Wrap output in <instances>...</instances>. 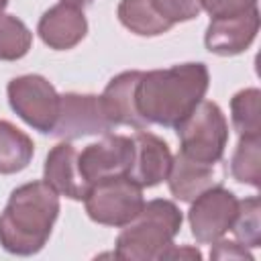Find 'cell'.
Instances as JSON below:
<instances>
[{
    "label": "cell",
    "instance_id": "cell-9",
    "mask_svg": "<svg viewBox=\"0 0 261 261\" xmlns=\"http://www.w3.org/2000/svg\"><path fill=\"white\" fill-rule=\"evenodd\" d=\"M133 161V139L124 135H104L98 143L88 145L82 153H77V163L84 179L96 184L98 179L110 175L128 173Z\"/></svg>",
    "mask_w": 261,
    "mask_h": 261
},
{
    "label": "cell",
    "instance_id": "cell-7",
    "mask_svg": "<svg viewBox=\"0 0 261 261\" xmlns=\"http://www.w3.org/2000/svg\"><path fill=\"white\" fill-rule=\"evenodd\" d=\"M102 98L94 94H63L59 96L57 120L51 135L61 139H80L86 135H106L112 130Z\"/></svg>",
    "mask_w": 261,
    "mask_h": 261
},
{
    "label": "cell",
    "instance_id": "cell-26",
    "mask_svg": "<svg viewBox=\"0 0 261 261\" xmlns=\"http://www.w3.org/2000/svg\"><path fill=\"white\" fill-rule=\"evenodd\" d=\"M63 4H71V6H75V8H82V6H86V4H90L92 0H61Z\"/></svg>",
    "mask_w": 261,
    "mask_h": 261
},
{
    "label": "cell",
    "instance_id": "cell-15",
    "mask_svg": "<svg viewBox=\"0 0 261 261\" xmlns=\"http://www.w3.org/2000/svg\"><path fill=\"white\" fill-rule=\"evenodd\" d=\"M167 181H169V192L177 200L192 202L194 198H198L202 192H206L216 184V169L210 163H200L186 157L184 153H177L171 161Z\"/></svg>",
    "mask_w": 261,
    "mask_h": 261
},
{
    "label": "cell",
    "instance_id": "cell-4",
    "mask_svg": "<svg viewBox=\"0 0 261 261\" xmlns=\"http://www.w3.org/2000/svg\"><path fill=\"white\" fill-rule=\"evenodd\" d=\"M175 128L181 143L179 153L200 163H220L228 141V124L214 102L200 100Z\"/></svg>",
    "mask_w": 261,
    "mask_h": 261
},
{
    "label": "cell",
    "instance_id": "cell-24",
    "mask_svg": "<svg viewBox=\"0 0 261 261\" xmlns=\"http://www.w3.org/2000/svg\"><path fill=\"white\" fill-rule=\"evenodd\" d=\"M212 245H214V249L210 251V259H247V261H253V255L241 243L218 239Z\"/></svg>",
    "mask_w": 261,
    "mask_h": 261
},
{
    "label": "cell",
    "instance_id": "cell-25",
    "mask_svg": "<svg viewBox=\"0 0 261 261\" xmlns=\"http://www.w3.org/2000/svg\"><path fill=\"white\" fill-rule=\"evenodd\" d=\"M200 251L198 249H192V247H175L173 243L165 249V253L161 255V261L163 259H200Z\"/></svg>",
    "mask_w": 261,
    "mask_h": 261
},
{
    "label": "cell",
    "instance_id": "cell-13",
    "mask_svg": "<svg viewBox=\"0 0 261 261\" xmlns=\"http://www.w3.org/2000/svg\"><path fill=\"white\" fill-rule=\"evenodd\" d=\"M37 31L45 45H49L51 49L63 51V49L75 47L86 37L88 22H86L82 8L61 2L53 8H49L41 16Z\"/></svg>",
    "mask_w": 261,
    "mask_h": 261
},
{
    "label": "cell",
    "instance_id": "cell-20",
    "mask_svg": "<svg viewBox=\"0 0 261 261\" xmlns=\"http://www.w3.org/2000/svg\"><path fill=\"white\" fill-rule=\"evenodd\" d=\"M33 35L27 24L10 14L0 12V59L2 61H16L24 57L31 49Z\"/></svg>",
    "mask_w": 261,
    "mask_h": 261
},
{
    "label": "cell",
    "instance_id": "cell-12",
    "mask_svg": "<svg viewBox=\"0 0 261 261\" xmlns=\"http://www.w3.org/2000/svg\"><path fill=\"white\" fill-rule=\"evenodd\" d=\"M45 181L61 196L84 200L90 184L84 179L77 163V151L71 143L55 145L45 159Z\"/></svg>",
    "mask_w": 261,
    "mask_h": 261
},
{
    "label": "cell",
    "instance_id": "cell-2",
    "mask_svg": "<svg viewBox=\"0 0 261 261\" xmlns=\"http://www.w3.org/2000/svg\"><path fill=\"white\" fill-rule=\"evenodd\" d=\"M59 214V196L47 181L16 188L0 214V245L14 255L39 253Z\"/></svg>",
    "mask_w": 261,
    "mask_h": 261
},
{
    "label": "cell",
    "instance_id": "cell-21",
    "mask_svg": "<svg viewBox=\"0 0 261 261\" xmlns=\"http://www.w3.org/2000/svg\"><path fill=\"white\" fill-rule=\"evenodd\" d=\"M261 204L259 198H247L239 202L237 216L232 220L230 230L243 247H259L261 245Z\"/></svg>",
    "mask_w": 261,
    "mask_h": 261
},
{
    "label": "cell",
    "instance_id": "cell-5",
    "mask_svg": "<svg viewBox=\"0 0 261 261\" xmlns=\"http://www.w3.org/2000/svg\"><path fill=\"white\" fill-rule=\"evenodd\" d=\"M84 202L88 216L94 222L106 226L128 224L145 204L143 188L126 173L98 179L88 190Z\"/></svg>",
    "mask_w": 261,
    "mask_h": 261
},
{
    "label": "cell",
    "instance_id": "cell-1",
    "mask_svg": "<svg viewBox=\"0 0 261 261\" xmlns=\"http://www.w3.org/2000/svg\"><path fill=\"white\" fill-rule=\"evenodd\" d=\"M204 63H181L167 69L143 71L137 86V106L147 122L177 126L208 90Z\"/></svg>",
    "mask_w": 261,
    "mask_h": 261
},
{
    "label": "cell",
    "instance_id": "cell-17",
    "mask_svg": "<svg viewBox=\"0 0 261 261\" xmlns=\"http://www.w3.org/2000/svg\"><path fill=\"white\" fill-rule=\"evenodd\" d=\"M33 153L35 145L31 137L8 120H0V173L22 171L31 163Z\"/></svg>",
    "mask_w": 261,
    "mask_h": 261
},
{
    "label": "cell",
    "instance_id": "cell-22",
    "mask_svg": "<svg viewBox=\"0 0 261 261\" xmlns=\"http://www.w3.org/2000/svg\"><path fill=\"white\" fill-rule=\"evenodd\" d=\"M151 2L157 8V12L163 18H167L171 24L184 22V20H192L202 10V2L200 0H151Z\"/></svg>",
    "mask_w": 261,
    "mask_h": 261
},
{
    "label": "cell",
    "instance_id": "cell-27",
    "mask_svg": "<svg viewBox=\"0 0 261 261\" xmlns=\"http://www.w3.org/2000/svg\"><path fill=\"white\" fill-rule=\"evenodd\" d=\"M6 4H8V0H0V12L4 10V6H6Z\"/></svg>",
    "mask_w": 261,
    "mask_h": 261
},
{
    "label": "cell",
    "instance_id": "cell-10",
    "mask_svg": "<svg viewBox=\"0 0 261 261\" xmlns=\"http://www.w3.org/2000/svg\"><path fill=\"white\" fill-rule=\"evenodd\" d=\"M259 31V10L257 6L232 14L214 16L206 29V49L216 55H237L245 51L257 37Z\"/></svg>",
    "mask_w": 261,
    "mask_h": 261
},
{
    "label": "cell",
    "instance_id": "cell-16",
    "mask_svg": "<svg viewBox=\"0 0 261 261\" xmlns=\"http://www.w3.org/2000/svg\"><path fill=\"white\" fill-rule=\"evenodd\" d=\"M118 18L130 33L141 37H155L173 27L157 12L151 0H122L118 4Z\"/></svg>",
    "mask_w": 261,
    "mask_h": 261
},
{
    "label": "cell",
    "instance_id": "cell-14",
    "mask_svg": "<svg viewBox=\"0 0 261 261\" xmlns=\"http://www.w3.org/2000/svg\"><path fill=\"white\" fill-rule=\"evenodd\" d=\"M141 75L143 71H122L110 80L104 94L100 96L112 124H126L135 128H145L149 124L137 106V86Z\"/></svg>",
    "mask_w": 261,
    "mask_h": 261
},
{
    "label": "cell",
    "instance_id": "cell-8",
    "mask_svg": "<svg viewBox=\"0 0 261 261\" xmlns=\"http://www.w3.org/2000/svg\"><path fill=\"white\" fill-rule=\"evenodd\" d=\"M239 200L230 190H224L220 186H212L206 192H202L198 198L192 200L190 208V226L192 234L198 243H214L222 239L237 216Z\"/></svg>",
    "mask_w": 261,
    "mask_h": 261
},
{
    "label": "cell",
    "instance_id": "cell-19",
    "mask_svg": "<svg viewBox=\"0 0 261 261\" xmlns=\"http://www.w3.org/2000/svg\"><path fill=\"white\" fill-rule=\"evenodd\" d=\"M230 173L237 181L253 188L261 186V139L241 137L230 161Z\"/></svg>",
    "mask_w": 261,
    "mask_h": 261
},
{
    "label": "cell",
    "instance_id": "cell-6",
    "mask_svg": "<svg viewBox=\"0 0 261 261\" xmlns=\"http://www.w3.org/2000/svg\"><path fill=\"white\" fill-rule=\"evenodd\" d=\"M12 110L33 128L51 133L57 120L59 94L43 75H20L8 84Z\"/></svg>",
    "mask_w": 261,
    "mask_h": 261
},
{
    "label": "cell",
    "instance_id": "cell-11",
    "mask_svg": "<svg viewBox=\"0 0 261 261\" xmlns=\"http://www.w3.org/2000/svg\"><path fill=\"white\" fill-rule=\"evenodd\" d=\"M171 151L163 139L141 130L133 137V161L128 167V177L141 188H153L167 179L171 167Z\"/></svg>",
    "mask_w": 261,
    "mask_h": 261
},
{
    "label": "cell",
    "instance_id": "cell-23",
    "mask_svg": "<svg viewBox=\"0 0 261 261\" xmlns=\"http://www.w3.org/2000/svg\"><path fill=\"white\" fill-rule=\"evenodd\" d=\"M202 8L214 18V16H232L239 12H245L255 6L257 0H200Z\"/></svg>",
    "mask_w": 261,
    "mask_h": 261
},
{
    "label": "cell",
    "instance_id": "cell-18",
    "mask_svg": "<svg viewBox=\"0 0 261 261\" xmlns=\"http://www.w3.org/2000/svg\"><path fill=\"white\" fill-rule=\"evenodd\" d=\"M232 124L241 137L261 135V92L257 88L241 90L230 100Z\"/></svg>",
    "mask_w": 261,
    "mask_h": 261
},
{
    "label": "cell",
    "instance_id": "cell-3",
    "mask_svg": "<svg viewBox=\"0 0 261 261\" xmlns=\"http://www.w3.org/2000/svg\"><path fill=\"white\" fill-rule=\"evenodd\" d=\"M181 228V212L169 200H151L124 224L116 239V259L151 261L159 259Z\"/></svg>",
    "mask_w": 261,
    "mask_h": 261
}]
</instances>
